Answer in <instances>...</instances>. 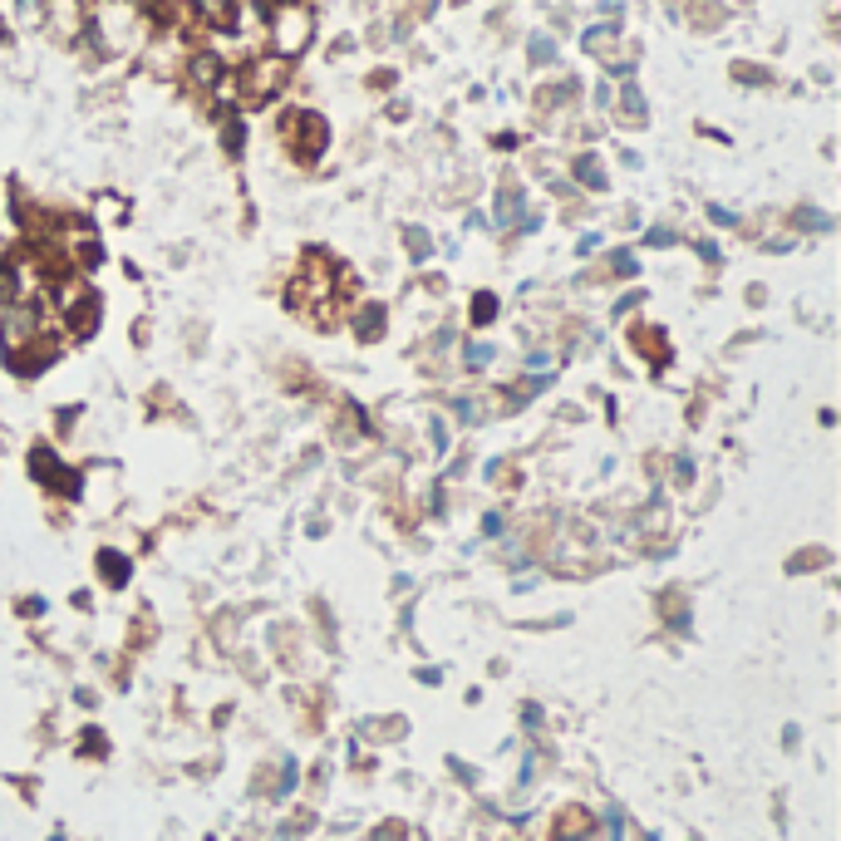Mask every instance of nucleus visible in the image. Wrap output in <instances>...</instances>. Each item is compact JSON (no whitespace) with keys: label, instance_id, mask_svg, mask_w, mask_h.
<instances>
[]
</instances>
